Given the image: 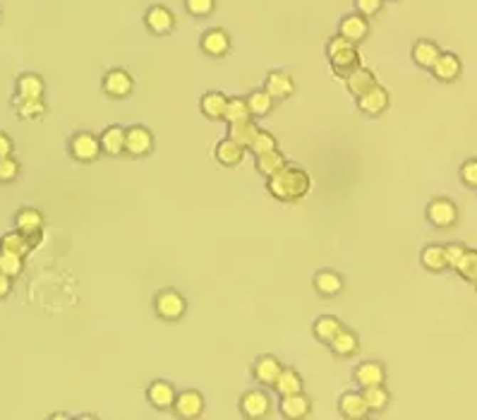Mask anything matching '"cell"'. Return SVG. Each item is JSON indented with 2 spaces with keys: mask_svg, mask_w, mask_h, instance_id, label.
<instances>
[{
  "mask_svg": "<svg viewBox=\"0 0 477 420\" xmlns=\"http://www.w3.org/2000/svg\"><path fill=\"white\" fill-rule=\"evenodd\" d=\"M310 188H312V180H310V175H307V170L300 166H288V163H285L278 173H273L266 178V190H269V195L273 200H281V202L303 200V197L310 193Z\"/></svg>",
  "mask_w": 477,
  "mask_h": 420,
  "instance_id": "cell-1",
  "label": "cell"
},
{
  "mask_svg": "<svg viewBox=\"0 0 477 420\" xmlns=\"http://www.w3.org/2000/svg\"><path fill=\"white\" fill-rule=\"evenodd\" d=\"M154 310L163 322H178L187 312V300L175 288H163L154 295Z\"/></svg>",
  "mask_w": 477,
  "mask_h": 420,
  "instance_id": "cell-2",
  "label": "cell"
},
{
  "mask_svg": "<svg viewBox=\"0 0 477 420\" xmlns=\"http://www.w3.org/2000/svg\"><path fill=\"white\" fill-rule=\"evenodd\" d=\"M70 154L80 163H94L101 156V142L91 133H75L70 137Z\"/></svg>",
  "mask_w": 477,
  "mask_h": 420,
  "instance_id": "cell-3",
  "label": "cell"
},
{
  "mask_svg": "<svg viewBox=\"0 0 477 420\" xmlns=\"http://www.w3.org/2000/svg\"><path fill=\"white\" fill-rule=\"evenodd\" d=\"M154 152V133L145 126H132L125 130V154L142 159Z\"/></svg>",
  "mask_w": 477,
  "mask_h": 420,
  "instance_id": "cell-4",
  "label": "cell"
},
{
  "mask_svg": "<svg viewBox=\"0 0 477 420\" xmlns=\"http://www.w3.org/2000/svg\"><path fill=\"white\" fill-rule=\"evenodd\" d=\"M204 396H201L199 391L194 389H185V391H178L175 394V401H173V413L182 420H194V418H201L204 416Z\"/></svg>",
  "mask_w": 477,
  "mask_h": 420,
  "instance_id": "cell-5",
  "label": "cell"
},
{
  "mask_svg": "<svg viewBox=\"0 0 477 420\" xmlns=\"http://www.w3.org/2000/svg\"><path fill=\"white\" fill-rule=\"evenodd\" d=\"M101 89H103V94L110 96V98H127L130 94H132V89H135V80H132V75H130L127 70L113 68V70H108L106 75H103Z\"/></svg>",
  "mask_w": 477,
  "mask_h": 420,
  "instance_id": "cell-6",
  "label": "cell"
},
{
  "mask_svg": "<svg viewBox=\"0 0 477 420\" xmlns=\"http://www.w3.org/2000/svg\"><path fill=\"white\" fill-rule=\"evenodd\" d=\"M424 214H427V221L434 228H451L458 221V207L451 200H446V197H436V200L429 202Z\"/></svg>",
  "mask_w": 477,
  "mask_h": 420,
  "instance_id": "cell-7",
  "label": "cell"
},
{
  "mask_svg": "<svg viewBox=\"0 0 477 420\" xmlns=\"http://www.w3.org/2000/svg\"><path fill=\"white\" fill-rule=\"evenodd\" d=\"M240 413H243L247 420H261V418H266L271 413V399H269V394L261 391V389L245 391L243 396H240Z\"/></svg>",
  "mask_w": 477,
  "mask_h": 420,
  "instance_id": "cell-8",
  "label": "cell"
},
{
  "mask_svg": "<svg viewBox=\"0 0 477 420\" xmlns=\"http://www.w3.org/2000/svg\"><path fill=\"white\" fill-rule=\"evenodd\" d=\"M329 65H331V72L336 77H345L350 75L355 68H360V53H357V43H345L343 48L333 51L329 56Z\"/></svg>",
  "mask_w": 477,
  "mask_h": 420,
  "instance_id": "cell-9",
  "label": "cell"
},
{
  "mask_svg": "<svg viewBox=\"0 0 477 420\" xmlns=\"http://www.w3.org/2000/svg\"><path fill=\"white\" fill-rule=\"evenodd\" d=\"M389 103H391L389 91L384 87H379V84H374V87H372L369 91H365L362 96H357V111H360L362 116H367V118L382 116L384 111L389 108Z\"/></svg>",
  "mask_w": 477,
  "mask_h": 420,
  "instance_id": "cell-10",
  "label": "cell"
},
{
  "mask_svg": "<svg viewBox=\"0 0 477 420\" xmlns=\"http://www.w3.org/2000/svg\"><path fill=\"white\" fill-rule=\"evenodd\" d=\"M145 24L152 34L166 36L175 29V15L166 5H152V8L145 12Z\"/></svg>",
  "mask_w": 477,
  "mask_h": 420,
  "instance_id": "cell-11",
  "label": "cell"
},
{
  "mask_svg": "<svg viewBox=\"0 0 477 420\" xmlns=\"http://www.w3.org/2000/svg\"><path fill=\"white\" fill-rule=\"evenodd\" d=\"M429 72L434 75V80H439L444 84L456 82L463 72V63L456 53H449V51H441L439 58L434 61V65L429 68Z\"/></svg>",
  "mask_w": 477,
  "mask_h": 420,
  "instance_id": "cell-12",
  "label": "cell"
},
{
  "mask_svg": "<svg viewBox=\"0 0 477 420\" xmlns=\"http://www.w3.org/2000/svg\"><path fill=\"white\" fill-rule=\"evenodd\" d=\"M264 89L273 96V101H285L295 94V80L283 70H271L264 80Z\"/></svg>",
  "mask_w": 477,
  "mask_h": 420,
  "instance_id": "cell-13",
  "label": "cell"
},
{
  "mask_svg": "<svg viewBox=\"0 0 477 420\" xmlns=\"http://www.w3.org/2000/svg\"><path fill=\"white\" fill-rule=\"evenodd\" d=\"M199 48L209 58H224L231 51V36L226 29H209L199 39Z\"/></svg>",
  "mask_w": 477,
  "mask_h": 420,
  "instance_id": "cell-14",
  "label": "cell"
},
{
  "mask_svg": "<svg viewBox=\"0 0 477 420\" xmlns=\"http://www.w3.org/2000/svg\"><path fill=\"white\" fill-rule=\"evenodd\" d=\"M338 34L345 36L352 43L365 41V39H367V34H369L367 17L360 15V12H350V15L341 17V22H338Z\"/></svg>",
  "mask_w": 477,
  "mask_h": 420,
  "instance_id": "cell-15",
  "label": "cell"
},
{
  "mask_svg": "<svg viewBox=\"0 0 477 420\" xmlns=\"http://www.w3.org/2000/svg\"><path fill=\"white\" fill-rule=\"evenodd\" d=\"M15 228L19 233L29 235L31 245H36L38 235H41V228H43V214L38 212V209H31V207L19 209L17 216H15Z\"/></svg>",
  "mask_w": 477,
  "mask_h": 420,
  "instance_id": "cell-16",
  "label": "cell"
},
{
  "mask_svg": "<svg viewBox=\"0 0 477 420\" xmlns=\"http://www.w3.org/2000/svg\"><path fill=\"white\" fill-rule=\"evenodd\" d=\"M175 386L166 379H154L152 384L147 386V401L154 406L156 411H171L175 401Z\"/></svg>",
  "mask_w": 477,
  "mask_h": 420,
  "instance_id": "cell-17",
  "label": "cell"
},
{
  "mask_svg": "<svg viewBox=\"0 0 477 420\" xmlns=\"http://www.w3.org/2000/svg\"><path fill=\"white\" fill-rule=\"evenodd\" d=\"M281 370H283V365L278 363V358L269 356V353L259 356L252 363V377H254V382L261 384V386H273Z\"/></svg>",
  "mask_w": 477,
  "mask_h": 420,
  "instance_id": "cell-18",
  "label": "cell"
},
{
  "mask_svg": "<svg viewBox=\"0 0 477 420\" xmlns=\"http://www.w3.org/2000/svg\"><path fill=\"white\" fill-rule=\"evenodd\" d=\"M278 411H281V416L288 418V420H303V418L310 416L312 401L305 396L303 391H298V394H285V396H281Z\"/></svg>",
  "mask_w": 477,
  "mask_h": 420,
  "instance_id": "cell-19",
  "label": "cell"
},
{
  "mask_svg": "<svg viewBox=\"0 0 477 420\" xmlns=\"http://www.w3.org/2000/svg\"><path fill=\"white\" fill-rule=\"evenodd\" d=\"M352 379L357 382V386H377V384H384L387 382V370H384L382 363H377V360H362L360 365L355 367V372H352Z\"/></svg>",
  "mask_w": 477,
  "mask_h": 420,
  "instance_id": "cell-20",
  "label": "cell"
},
{
  "mask_svg": "<svg viewBox=\"0 0 477 420\" xmlns=\"http://www.w3.org/2000/svg\"><path fill=\"white\" fill-rule=\"evenodd\" d=\"M338 413L348 420H362L369 416V409L362 399V391H345L338 399Z\"/></svg>",
  "mask_w": 477,
  "mask_h": 420,
  "instance_id": "cell-21",
  "label": "cell"
},
{
  "mask_svg": "<svg viewBox=\"0 0 477 420\" xmlns=\"http://www.w3.org/2000/svg\"><path fill=\"white\" fill-rule=\"evenodd\" d=\"M214 156H216V161L224 168H233V166H238V163L245 159V147H243V144H238L235 140H231V137H226V140H221L216 144V149H214Z\"/></svg>",
  "mask_w": 477,
  "mask_h": 420,
  "instance_id": "cell-22",
  "label": "cell"
},
{
  "mask_svg": "<svg viewBox=\"0 0 477 420\" xmlns=\"http://www.w3.org/2000/svg\"><path fill=\"white\" fill-rule=\"evenodd\" d=\"M329 349L336 358H350L360 351V339H357L355 332H350L343 327V329L329 341Z\"/></svg>",
  "mask_w": 477,
  "mask_h": 420,
  "instance_id": "cell-23",
  "label": "cell"
},
{
  "mask_svg": "<svg viewBox=\"0 0 477 420\" xmlns=\"http://www.w3.org/2000/svg\"><path fill=\"white\" fill-rule=\"evenodd\" d=\"M101 154L106 156H120L125 154V128L122 126H110L101 133Z\"/></svg>",
  "mask_w": 477,
  "mask_h": 420,
  "instance_id": "cell-24",
  "label": "cell"
},
{
  "mask_svg": "<svg viewBox=\"0 0 477 420\" xmlns=\"http://www.w3.org/2000/svg\"><path fill=\"white\" fill-rule=\"evenodd\" d=\"M315 291L322 295V298H333L343 291V279L341 274L331 272V269H322V272L315 274Z\"/></svg>",
  "mask_w": 477,
  "mask_h": 420,
  "instance_id": "cell-25",
  "label": "cell"
},
{
  "mask_svg": "<svg viewBox=\"0 0 477 420\" xmlns=\"http://www.w3.org/2000/svg\"><path fill=\"white\" fill-rule=\"evenodd\" d=\"M377 84V77H374V72L372 70H367V68H355L350 72L348 77H345V87H348V91L352 96H362L365 91H369L372 87Z\"/></svg>",
  "mask_w": 477,
  "mask_h": 420,
  "instance_id": "cell-26",
  "label": "cell"
},
{
  "mask_svg": "<svg viewBox=\"0 0 477 420\" xmlns=\"http://www.w3.org/2000/svg\"><path fill=\"white\" fill-rule=\"evenodd\" d=\"M439 53H441L439 43L429 41V39H420V41H415V46H413V61L417 68H422V70L432 68L434 61L439 58Z\"/></svg>",
  "mask_w": 477,
  "mask_h": 420,
  "instance_id": "cell-27",
  "label": "cell"
},
{
  "mask_svg": "<svg viewBox=\"0 0 477 420\" xmlns=\"http://www.w3.org/2000/svg\"><path fill=\"white\" fill-rule=\"evenodd\" d=\"M245 101H247V111H250L252 118L269 116L271 111H273V103H276V101H273V96L266 89H254V91H250V94L245 96Z\"/></svg>",
  "mask_w": 477,
  "mask_h": 420,
  "instance_id": "cell-28",
  "label": "cell"
},
{
  "mask_svg": "<svg viewBox=\"0 0 477 420\" xmlns=\"http://www.w3.org/2000/svg\"><path fill=\"white\" fill-rule=\"evenodd\" d=\"M341 329H343L341 319L331 317V314H322V317H317L315 324H312V334H315V339L319 341V344H326V346H329V341L336 337Z\"/></svg>",
  "mask_w": 477,
  "mask_h": 420,
  "instance_id": "cell-29",
  "label": "cell"
},
{
  "mask_svg": "<svg viewBox=\"0 0 477 420\" xmlns=\"http://www.w3.org/2000/svg\"><path fill=\"white\" fill-rule=\"evenodd\" d=\"M303 377H300L298 370H293V367H283V370L278 372L276 382H273V389H276L278 396H285V394H298L303 391Z\"/></svg>",
  "mask_w": 477,
  "mask_h": 420,
  "instance_id": "cell-30",
  "label": "cell"
},
{
  "mask_svg": "<svg viewBox=\"0 0 477 420\" xmlns=\"http://www.w3.org/2000/svg\"><path fill=\"white\" fill-rule=\"evenodd\" d=\"M362 399H365V404H367L369 413H384L389 409V404H391V394H389V389L384 384L365 386Z\"/></svg>",
  "mask_w": 477,
  "mask_h": 420,
  "instance_id": "cell-31",
  "label": "cell"
},
{
  "mask_svg": "<svg viewBox=\"0 0 477 420\" xmlns=\"http://www.w3.org/2000/svg\"><path fill=\"white\" fill-rule=\"evenodd\" d=\"M31 240L29 235L24 233H5L3 238H0V252H10V255H19V257H27V255L31 252Z\"/></svg>",
  "mask_w": 477,
  "mask_h": 420,
  "instance_id": "cell-32",
  "label": "cell"
},
{
  "mask_svg": "<svg viewBox=\"0 0 477 420\" xmlns=\"http://www.w3.org/2000/svg\"><path fill=\"white\" fill-rule=\"evenodd\" d=\"M226 103H228V96H224L221 91H206L199 101V108L209 121H221L226 111Z\"/></svg>",
  "mask_w": 477,
  "mask_h": 420,
  "instance_id": "cell-33",
  "label": "cell"
},
{
  "mask_svg": "<svg viewBox=\"0 0 477 420\" xmlns=\"http://www.w3.org/2000/svg\"><path fill=\"white\" fill-rule=\"evenodd\" d=\"M420 262H422V267L427 269V272H434V274H439V272H444V269H449L444 245H436V242H432V245H427V247H422Z\"/></svg>",
  "mask_w": 477,
  "mask_h": 420,
  "instance_id": "cell-34",
  "label": "cell"
},
{
  "mask_svg": "<svg viewBox=\"0 0 477 420\" xmlns=\"http://www.w3.org/2000/svg\"><path fill=\"white\" fill-rule=\"evenodd\" d=\"M285 156L278 152V149H271V152H264V154H257L254 156V166H257V170L261 175H273V173H278L281 168L285 166Z\"/></svg>",
  "mask_w": 477,
  "mask_h": 420,
  "instance_id": "cell-35",
  "label": "cell"
},
{
  "mask_svg": "<svg viewBox=\"0 0 477 420\" xmlns=\"http://www.w3.org/2000/svg\"><path fill=\"white\" fill-rule=\"evenodd\" d=\"M46 84L34 72H24V75L17 77V96L22 98H41L43 96Z\"/></svg>",
  "mask_w": 477,
  "mask_h": 420,
  "instance_id": "cell-36",
  "label": "cell"
},
{
  "mask_svg": "<svg viewBox=\"0 0 477 420\" xmlns=\"http://www.w3.org/2000/svg\"><path fill=\"white\" fill-rule=\"evenodd\" d=\"M259 128L252 123V118H247V121H238V123H231V130H228V137L231 140H235L238 144H243V147L247 149L252 144V140L257 137Z\"/></svg>",
  "mask_w": 477,
  "mask_h": 420,
  "instance_id": "cell-37",
  "label": "cell"
},
{
  "mask_svg": "<svg viewBox=\"0 0 477 420\" xmlns=\"http://www.w3.org/2000/svg\"><path fill=\"white\" fill-rule=\"evenodd\" d=\"M12 106H15L19 118H27V121H31V118H41L46 113L43 98H22V96H15Z\"/></svg>",
  "mask_w": 477,
  "mask_h": 420,
  "instance_id": "cell-38",
  "label": "cell"
},
{
  "mask_svg": "<svg viewBox=\"0 0 477 420\" xmlns=\"http://www.w3.org/2000/svg\"><path fill=\"white\" fill-rule=\"evenodd\" d=\"M247 118H252V116H250V111H247V101H245V98H240V96L228 98L226 111H224V118H221V121H226L228 126H231V123L247 121Z\"/></svg>",
  "mask_w": 477,
  "mask_h": 420,
  "instance_id": "cell-39",
  "label": "cell"
},
{
  "mask_svg": "<svg viewBox=\"0 0 477 420\" xmlns=\"http://www.w3.org/2000/svg\"><path fill=\"white\" fill-rule=\"evenodd\" d=\"M456 274L468 281V284H475L477 281V250H468L466 255H463V260L458 262V267L454 269Z\"/></svg>",
  "mask_w": 477,
  "mask_h": 420,
  "instance_id": "cell-40",
  "label": "cell"
},
{
  "mask_svg": "<svg viewBox=\"0 0 477 420\" xmlns=\"http://www.w3.org/2000/svg\"><path fill=\"white\" fill-rule=\"evenodd\" d=\"M24 269V257L19 255H10V252H0V272L10 279H17Z\"/></svg>",
  "mask_w": 477,
  "mask_h": 420,
  "instance_id": "cell-41",
  "label": "cell"
},
{
  "mask_svg": "<svg viewBox=\"0 0 477 420\" xmlns=\"http://www.w3.org/2000/svg\"><path fill=\"white\" fill-rule=\"evenodd\" d=\"M250 152L257 156V154H264V152H271V149H278L276 147V137H273L271 133H266V130H259L257 133V137L252 140V144L250 147Z\"/></svg>",
  "mask_w": 477,
  "mask_h": 420,
  "instance_id": "cell-42",
  "label": "cell"
},
{
  "mask_svg": "<svg viewBox=\"0 0 477 420\" xmlns=\"http://www.w3.org/2000/svg\"><path fill=\"white\" fill-rule=\"evenodd\" d=\"M185 10L192 17H209L216 10V0H185Z\"/></svg>",
  "mask_w": 477,
  "mask_h": 420,
  "instance_id": "cell-43",
  "label": "cell"
},
{
  "mask_svg": "<svg viewBox=\"0 0 477 420\" xmlns=\"http://www.w3.org/2000/svg\"><path fill=\"white\" fill-rule=\"evenodd\" d=\"M461 183L470 190H477V159H468L458 170Z\"/></svg>",
  "mask_w": 477,
  "mask_h": 420,
  "instance_id": "cell-44",
  "label": "cell"
},
{
  "mask_svg": "<svg viewBox=\"0 0 477 420\" xmlns=\"http://www.w3.org/2000/svg\"><path fill=\"white\" fill-rule=\"evenodd\" d=\"M19 175V163L12 156H3L0 159V183H12Z\"/></svg>",
  "mask_w": 477,
  "mask_h": 420,
  "instance_id": "cell-45",
  "label": "cell"
},
{
  "mask_svg": "<svg viewBox=\"0 0 477 420\" xmlns=\"http://www.w3.org/2000/svg\"><path fill=\"white\" fill-rule=\"evenodd\" d=\"M444 252H446L449 269H456L458 267V262L463 260V255L468 252V247L463 245V242H449V245H444Z\"/></svg>",
  "mask_w": 477,
  "mask_h": 420,
  "instance_id": "cell-46",
  "label": "cell"
},
{
  "mask_svg": "<svg viewBox=\"0 0 477 420\" xmlns=\"http://www.w3.org/2000/svg\"><path fill=\"white\" fill-rule=\"evenodd\" d=\"M352 3H355V12L365 17H374L384 8V0H352Z\"/></svg>",
  "mask_w": 477,
  "mask_h": 420,
  "instance_id": "cell-47",
  "label": "cell"
},
{
  "mask_svg": "<svg viewBox=\"0 0 477 420\" xmlns=\"http://www.w3.org/2000/svg\"><path fill=\"white\" fill-rule=\"evenodd\" d=\"M12 149H15V144H12L10 135L0 133V159H3V156H10Z\"/></svg>",
  "mask_w": 477,
  "mask_h": 420,
  "instance_id": "cell-48",
  "label": "cell"
},
{
  "mask_svg": "<svg viewBox=\"0 0 477 420\" xmlns=\"http://www.w3.org/2000/svg\"><path fill=\"white\" fill-rule=\"evenodd\" d=\"M10 291H12V279H10V277H5V274L0 272V300L8 298Z\"/></svg>",
  "mask_w": 477,
  "mask_h": 420,
  "instance_id": "cell-49",
  "label": "cell"
},
{
  "mask_svg": "<svg viewBox=\"0 0 477 420\" xmlns=\"http://www.w3.org/2000/svg\"><path fill=\"white\" fill-rule=\"evenodd\" d=\"M475 291H477V281H475Z\"/></svg>",
  "mask_w": 477,
  "mask_h": 420,
  "instance_id": "cell-50",
  "label": "cell"
}]
</instances>
